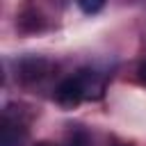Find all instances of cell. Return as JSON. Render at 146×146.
<instances>
[{"mask_svg": "<svg viewBox=\"0 0 146 146\" xmlns=\"http://www.w3.org/2000/svg\"><path fill=\"white\" fill-rule=\"evenodd\" d=\"M55 100H57V105L64 107V110H73V107H78L82 100H87L84 87H82V80H80L78 73L64 78V80L55 87Z\"/></svg>", "mask_w": 146, "mask_h": 146, "instance_id": "obj_1", "label": "cell"}, {"mask_svg": "<svg viewBox=\"0 0 146 146\" xmlns=\"http://www.w3.org/2000/svg\"><path fill=\"white\" fill-rule=\"evenodd\" d=\"M48 73H50V62L43 59V57L30 55V57H23V59L18 62V78H21L23 82H27V84L43 80Z\"/></svg>", "mask_w": 146, "mask_h": 146, "instance_id": "obj_2", "label": "cell"}, {"mask_svg": "<svg viewBox=\"0 0 146 146\" xmlns=\"http://www.w3.org/2000/svg\"><path fill=\"white\" fill-rule=\"evenodd\" d=\"M27 137V128L23 125V121L18 116H11V112L7 110L2 116V137H0V146H23Z\"/></svg>", "mask_w": 146, "mask_h": 146, "instance_id": "obj_3", "label": "cell"}, {"mask_svg": "<svg viewBox=\"0 0 146 146\" xmlns=\"http://www.w3.org/2000/svg\"><path fill=\"white\" fill-rule=\"evenodd\" d=\"M78 75H80V80H82L87 100H98V98L103 96V91H105V80H103L96 71H91V68H80Z\"/></svg>", "mask_w": 146, "mask_h": 146, "instance_id": "obj_4", "label": "cell"}, {"mask_svg": "<svg viewBox=\"0 0 146 146\" xmlns=\"http://www.w3.org/2000/svg\"><path fill=\"white\" fill-rule=\"evenodd\" d=\"M66 146H91V137L84 128H73L66 137Z\"/></svg>", "mask_w": 146, "mask_h": 146, "instance_id": "obj_5", "label": "cell"}, {"mask_svg": "<svg viewBox=\"0 0 146 146\" xmlns=\"http://www.w3.org/2000/svg\"><path fill=\"white\" fill-rule=\"evenodd\" d=\"M75 2H78V7H80L84 14H89V16H91V14H98V11L105 7V2H107V0H75Z\"/></svg>", "mask_w": 146, "mask_h": 146, "instance_id": "obj_6", "label": "cell"}, {"mask_svg": "<svg viewBox=\"0 0 146 146\" xmlns=\"http://www.w3.org/2000/svg\"><path fill=\"white\" fill-rule=\"evenodd\" d=\"M137 80H139V84L141 87H146V59L139 64V68H137Z\"/></svg>", "mask_w": 146, "mask_h": 146, "instance_id": "obj_7", "label": "cell"}, {"mask_svg": "<svg viewBox=\"0 0 146 146\" xmlns=\"http://www.w3.org/2000/svg\"><path fill=\"white\" fill-rule=\"evenodd\" d=\"M32 146H57V144H55V141H48V139H41V141L32 144Z\"/></svg>", "mask_w": 146, "mask_h": 146, "instance_id": "obj_8", "label": "cell"}, {"mask_svg": "<svg viewBox=\"0 0 146 146\" xmlns=\"http://www.w3.org/2000/svg\"><path fill=\"white\" fill-rule=\"evenodd\" d=\"M119 146H128V144H119Z\"/></svg>", "mask_w": 146, "mask_h": 146, "instance_id": "obj_9", "label": "cell"}]
</instances>
